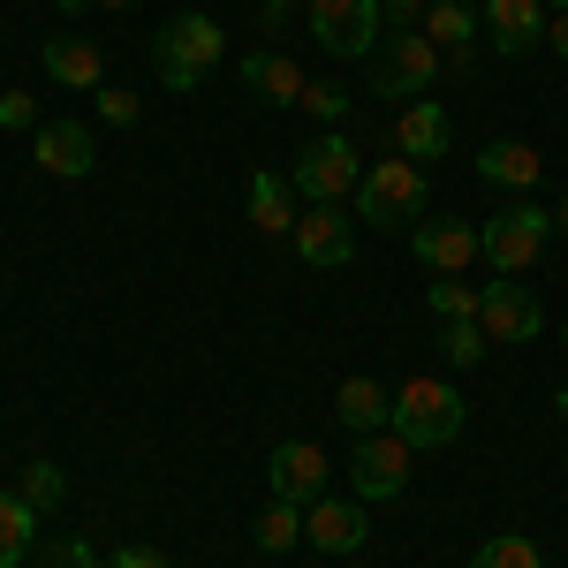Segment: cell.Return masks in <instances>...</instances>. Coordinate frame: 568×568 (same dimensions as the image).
I'll return each instance as SVG.
<instances>
[{
	"instance_id": "obj_1",
	"label": "cell",
	"mask_w": 568,
	"mask_h": 568,
	"mask_svg": "<svg viewBox=\"0 0 568 568\" xmlns=\"http://www.w3.org/2000/svg\"><path fill=\"white\" fill-rule=\"evenodd\" d=\"M220 53H227V31L213 16H175L152 39V77H160V91H197L220 69Z\"/></svg>"
},
{
	"instance_id": "obj_2",
	"label": "cell",
	"mask_w": 568,
	"mask_h": 568,
	"mask_svg": "<svg viewBox=\"0 0 568 568\" xmlns=\"http://www.w3.org/2000/svg\"><path fill=\"white\" fill-rule=\"evenodd\" d=\"M425 197H433V182H425V168L417 160H379V168H364V182H356V227H417L425 220Z\"/></svg>"
},
{
	"instance_id": "obj_3",
	"label": "cell",
	"mask_w": 568,
	"mask_h": 568,
	"mask_svg": "<svg viewBox=\"0 0 568 568\" xmlns=\"http://www.w3.org/2000/svg\"><path fill=\"white\" fill-rule=\"evenodd\" d=\"M546 243H554V205L516 197V205H500L493 220H478V258L493 265V273H508V281L546 258Z\"/></svg>"
},
{
	"instance_id": "obj_4",
	"label": "cell",
	"mask_w": 568,
	"mask_h": 568,
	"mask_svg": "<svg viewBox=\"0 0 568 568\" xmlns=\"http://www.w3.org/2000/svg\"><path fill=\"white\" fill-rule=\"evenodd\" d=\"M463 417H470V402L447 387V379H433V372H417V379L394 387V433L409 439L417 455L425 447H447V439L463 433Z\"/></svg>"
},
{
	"instance_id": "obj_5",
	"label": "cell",
	"mask_w": 568,
	"mask_h": 568,
	"mask_svg": "<svg viewBox=\"0 0 568 568\" xmlns=\"http://www.w3.org/2000/svg\"><path fill=\"white\" fill-rule=\"evenodd\" d=\"M304 16L334 61H372L387 39V0H304Z\"/></svg>"
},
{
	"instance_id": "obj_6",
	"label": "cell",
	"mask_w": 568,
	"mask_h": 568,
	"mask_svg": "<svg viewBox=\"0 0 568 568\" xmlns=\"http://www.w3.org/2000/svg\"><path fill=\"white\" fill-rule=\"evenodd\" d=\"M288 182H296V197H311V205H342V197H356V182H364V160H356V144L342 130H326L296 152Z\"/></svg>"
},
{
	"instance_id": "obj_7",
	"label": "cell",
	"mask_w": 568,
	"mask_h": 568,
	"mask_svg": "<svg viewBox=\"0 0 568 568\" xmlns=\"http://www.w3.org/2000/svg\"><path fill=\"white\" fill-rule=\"evenodd\" d=\"M439 84V45L425 31H387V45L372 53V91L394 99V106H409V99H425Z\"/></svg>"
},
{
	"instance_id": "obj_8",
	"label": "cell",
	"mask_w": 568,
	"mask_h": 568,
	"mask_svg": "<svg viewBox=\"0 0 568 568\" xmlns=\"http://www.w3.org/2000/svg\"><path fill=\"white\" fill-rule=\"evenodd\" d=\"M409 439L394 433H364L356 439V455H349V485H356V500H402V485H409Z\"/></svg>"
},
{
	"instance_id": "obj_9",
	"label": "cell",
	"mask_w": 568,
	"mask_h": 568,
	"mask_svg": "<svg viewBox=\"0 0 568 568\" xmlns=\"http://www.w3.org/2000/svg\"><path fill=\"white\" fill-rule=\"evenodd\" d=\"M478 326H485L493 349H500V342H538V334H546V304H538L530 288H516L508 273H493L478 288Z\"/></svg>"
},
{
	"instance_id": "obj_10",
	"label": "cell",
	"mask_w": 568,
	"mask_h": 568,
	"mask_svg": "<svg viewBox=\"0 0 568 568\" xmlns=\"http://www.w3.org/2000/svg\"><path fill=\"white\" fill-rule=\"evenodd\" d=\"M265 493L273 500H326V447H311V439H281L273 455H265Z\"/></svg>"
},
{
	"instance_id": "obj_11",
	"label": "cell",
	"mask_w": 568,
	"mask_h": 568,
	"mask_svg": "<svg viewBox=\"0 0 568 568\" xmlns=\"http://www.w3.org/2000/svg\"><path fill=\"white\" fill-rule=\"evenodd\" d=\"M296 258L318 265V273H334V265L356 258V220L342 213V205H311V213H296Z\"/></svg>"
},
{
	"instance_id": "obj_12",
	"label": "cell",
	"mask_w": 568,
	"mask_h": 568,
	"mask_svg": "<svg viewBox=\"0 0 568 568\" xmlns=\"http://www.w3.org/2000/svg\"><path fill=\"white\" fill-rule=\"evenodd\" d=\"M31 160H39L53 182H84L91 168H99V144H91V130L77 122V114H61V122H39V136H31Z\"/></svg>"
},
{
	"instance_id": "obj_13",
	"label": "cell",
	"mask_w": 568,
	"mask_h": 568,
	"mask_svg": "<svg viewBox=\"0 0 568 568\" xmlns=\"http://www.w3.org/2000/svg\"><path fill=\"white\" fill-rule=\"evenodd\" d=\"M364 538H372V524H364V500H311L304 508V546H318V554H334V561H349V554H364Z\"/></svg>"
},
{
	"instance_id": "obj_14",
	"label": "cell",
	"mask_w": 568,
	"mask_h": 568,
	"mask_svg": "<svg viewBox=\"0 0 568 568\" xmlns=\"http://www.w3.org/2000/svg\"><path fill=\"white\" fill-rule=\"evenodd\" d=\"M409 258L425 265V273H463V265H478V227L470 220H417L409 227Z\"/></svg>"
},
{
	"instance_id": "obj_15",
	"label": "cell",
	"mask_w": 568,
	"mask_h": 568,
	"mask_svg": "<svg viewBox=\"0 0 568 568\" xmlns=\"http://www.w3.org/2000/svg\"><path fill=\"white\" fill-rule=\"evenodd\" d=\"M447 136H455V122H447V106H433V99H409L394 114V152L417 160V168H439L447 160Z\"/></svg>"
},
{
	"instance_id": "obj_16",
	"label": "cell",
	"mask_w": 568,
	"mask_h": 568,
	"mask_svg": "<svg viewBox=\"0 0 568 568\" xmlns=\"http://www.w3.org/2000/svg\"><path fill=\"white\" fill-rule=\"evenodd\" d=\"M478 23L493 31V45L516 61L530 45H546V0H478Z\"/></svg>"
},
{
	"instance_id": "obj_17",
	"label": "cell",
	"mask_w": 568,
	"mask_h": 568,
	"mask_svg": "<svg viewBox=\"0 0 568 568\" xmlns=\"http://www.w3.org/2000/svg\"><path fill=\"white\" fill-rule=\"evenodd\" d=\"M243 91L251 99H265V106H304V91H311V77H304V61L296 53H243Z\"/></svg>"
},
{
	"instance_id": "obj_18",
	"label": "cell",
	"mask_w": 568,
	"mask_h": 568,
	"mask_svg": "<svg viewBox=\"0 0 568 568\" xmlns=\"http://www.w3.org/2000/svg\"><path fill=\"white\" fill-rule=\"evenodd\" d=\"M538 175H546V160H538V144H530V136H493V144L478 152V182H493V190L530 197Z\"/></svg>"
},
{
	"instance_id": "obj_19",
	"label": "cell",
	"mask_w": 568,
	"mask_h": 568,
	"mask_svg": "<svg viewBox=\"0 0 568 568\" xmlns=\"http://www.w3.org/2000/svg\"><path fill=\"white\" fill-rule=\"evenodd\" d=\"M39 61H45V77H53L61 91H99V84H106V53H99L91 39H69V31L45 39Z\"/></svg>"
},
{
	"instance_id": "obj_20",
	"label": "cell",
	"mask_w": 568,
	"mask_h": 568,
	"mask_svg": "<svg viewBox=\"0 0 568 568\" xmlns=\"http://www.w3.org/2000/svg\"><path fill=\"white\" fill-rule=\"evenodd\" d=\"M334 417H342L356 439H364V433H387V425H394V394H387V379H372V372L342 379V394H334Z\"/></svg>"
},
{
	"instance_id": "obj_21",
	"label": "cell",
	"mask_w": 568,
	"mask_h": 568,
	"mask_svg": "<svg viewBox=\"0 0 568 568\" xmlns=\"http://www.w3.org/2000/svg\"><path fill=\"white\" fill-rule=\"evenodd\" d=\"M243 213H251V227L258 235H296V182L288 175H251V190H243Z\"/></svg>"
},
{
	"instance_id": "obj_22",
	"label": "cell",
	"mask_w": 568,
	"mask_h": 568,
	"mask_svg": "<svg viewBox=\"0 0 568 568\" xmlns=\"http://www.w3.org/2000/svg\"><path fill=\"white\" fill-rule=\"evenodd\" d=\"M31 538H39V508L23 493H0V568L31 561Z\"/></svg>"
},
{
	"instance_id": "obj_23",
	"label": "cell",
	"mask_w": 568,
	"mask_h": 568,
	"mask_svg": "<svg viewBox=\"0 0 568 568\" xmlns=\"http://www.w3.org/2000/svg\"><path fill=\"white\" fill-rule=\"evenodd\" d=\"M425 39L447 45V53H463V45L478 39V8H470V0H433V8H425Z\"/></svg>"
},
{
	"instance_id": "obj_24",
	"label": "cell",
	"mask_w": 568,
	"mask_h": 568,
	"mask_svg": "<svg viewBox=\"0 0 568 568\" xmlns=\"http://www.w3.org/2000/svg\"><path fill=\"white\" fill-rule=\"evenodd\" d=\"M258 554H288V546H304V508L296 500H265V516H258Z\"/></svg>"
},
{
	"instance_id": "obj_25",
	"label": "cell",
	"mask_w": 568,
	"mask_h": 568,
	"mask_svg": "<svg viewBox=\"0 0 568 568\" xmlns=\"http://www.w3.org/2000/svg\"><path fill=\"white\" fill-rule=\"evenodd\" d=\"M439 349H447V364H455V372H478L485 356H493V342H485L478 318H447V326H439Z\"/></svg>"
},
{
	"instance_id": "obj_26",
	"label": "cell",
	"mask_w": 568,
	"mask_h": 568,
	"mask_svg": "<svg viewBox=\"0 0 568 568\" xmlns=\"http://www.w3.org/2000/svg\"><path fill=\"white\" fill-rule=\"evenodd\" d=\"M470 568H546V561H538V538L500 530V538H485L478 554H470Z\"/></svg>"
},
{
	"instance_id": "obj_27",
	"label": "cell",
	"mask_w": 568,
	"mask_h": 568,
	"mask_svg": "<svg viewBox=\"0 0 568 568\" xmlns=\"http://www.w3.org/2000/svg\"><path fill=\"white\" fill-rule=\"evenodd\" d=\"M425 304H433V318H439V326H447V318H478V288H470L463 273H433Z\"/></svg>"
},
{
	"instance_id": "obj_28",
	"label": "cell",
	"mask_w": 568,
	"mask_h": 568,
	"mask_svg": "<svg viewBox=\"0 0 568 568\" xmlns=\"http://www.w3.org/2000/svg\"><path fill=\"white\" fill-rule=\"evenodd\" d=\"M16 493H23V500H31V508H39V516H53V508H61V500H69V478H61V463H31V470H23V485H16Z\"/></svg>"
},
{
	"instance_id": "obj_29",
	"label": "cell",
	"mask_w": 568,
	"mask_h": 568,
	"mask_svg": "<svg viewBox=\"0 0 568 568\" xmlns=\"http://www.w3.org/2000/svg\"><path fill=\"white\" fill-rule=\"evenodd\" d=\"M91 106H99V122H106V130H136V114H144V99L122 91V84H99V91H91Z\"/></svg>"
},
{
	"instance_id": "obj_30",
	"label": "cell",
	"mask_w": 568,
	"mask_h": 568,
	"mask_svg": "<svg viewBox=\"0 0 568 568\" xmlns=\"http://www.w3.org/2000/svg\"><path fill=\"white\" fill-rule=\"evenodd\" d=\"M23 568H99V554H91V538H53V546H39Z\"/></svg>"
},
{
	"instance_id": "obj_31",
	"label": "cell",
	"mask_w": 568,
	"mask_h": 568,
	"mask_svg": "<svg viewBox=\"0 0 568 568\" xmlns=\"http://www.w3.org/2000/svg\"><path fill=\"white\" fill-rule=\"evenodd\" d=\"M304 114H311V122H326V130H342V114H349V99H342L334 84H311V91H304Z\"/></svg>"
},
{
	"instance_id": "obj_32",
	"label": "cell",
	"mask_w": 568,
	"mask_h": 568,
	"mask_svg": "<svg viewBox=\"0 0 568 568\" xmlns=\"http://www.w3.org/2000/svg\"><path fill=\"white\" fill-rule=\"evenodd\" d=\"M0 130H8V136L39 130V99H31V91H0Z\"/></svg>"
},
{
	"instance_id": "obj_33",
	"label": "cell",
	"mask_w": 568,
	"mask_h": 568,
	"mask_svg": "<svg viewBox=\"0 0 568 568\" xmlns=\"http://www.w3.org/2000/svg\"><path fill=\"white\" fill-rule=\"evenodd\" d=\"M425 8H433V0H387V23H394V31H417Z\"/></svg>"
},
{
	"instance_id": "obj_34",
	"label": "cell",
	"mask_w": 568,
	"mask_h": 568,
	"mask_svg": "<svg viewBox=\"0 0 568 568\" xmlns=\"http://www.w3.org/2000/svg\"><path fill=\"white\" fill-rule=\"evenodd\" d=\"M106 568H168V554H152V546H122V554H106Z\"/></svg>"
},
{
	"instance_id": "obj_35",
	"label": "cell",
	"mask_w": 568,
	"mask_h": 568,
	"mask_svg": "<svg viewBox=\"0 0 568 568\" xmlns=\"http://www.w3.org/2000/svg\"><path fill=\"white\" fill-rule=\"evenodd\" d=\"M546 45H554V53L568 61V8H561V16H546Z\"/></svg>"
},
{
	"instance_id": "obj_36",
	"label": "cell",
	"mask_w": 568,
	"mask_h": 568,
	"mask_svg": "<svg viewBox=\"0 0 568 568\" xmlns=\"http://www.w3.org/2000/svg\"><path fill=\"white\" fill-rule=\"evenodd\" d=\"M288 8H304V0H258V16H265V31H273V23H288Z\"/></svg>"
},
{
	"instance_id": "obj_37",
	"label": "cell",
	"mask_w": 568,
	"mask_h": 568,
	"mask_svg": "<svg viewBox=\"0 0 568 568\" xmlns=\"http://www.w3.org/2000/svg\"><path fill=\"white\" fill-rule=\"evenodd\" d=\"M554 235H568V190L554 197Z\"/></svg>"
},
{
	"instance_id": "obj_38",
	"label": "cell",
	"mask_w": 568,
	"mask_h": 568,
	"mask_svg": "<svg viewBox=\"0 0 568 568\" xmlns=\"http://www.w3.org/2000/svg\"><path fill=\"white\" fill-rule=\"evenodd\" d=\"M84 8H91V0H61V16H84Z\"/></svg>"
},
{
	"instance_id": "obj_39",
	"label": "cell",
	"mask_w": 568,
	"mask_h": 568,
	"mask_svg": "<svg viewBox=\"0 0 568 568\" xmlns=\"http://www.w3.org/2000/svg\"><path fill=\"white\" fill-rule=\"evenodd\" d=\"M554 409H561V417H568V387H561V394H554Z\"/></svg>"
},
{
	"instance_id": "obj_40",
	"label": "cell",
	"mask_w": 568,
	"mask_h": 568,
	"mask_svg": "<svg viewBox=\"0 0 568 568\" xmlns=\"http://www.w3.org/2000/svg\"><path fill=\"white\" fill-rule=\"evenodd\" d=\"M99 8H136V0H99Z\"/></svg>"
},
{
	"instance_id": "obj_41",
	"label": "cell",
	"mask_w": 568,
	"mask_h": 568,
	"mask_svg": "<svg viewBox=\"0 0 568 568\" xmlns=\"http://www.w3.org/2000/svg\"><path fill=\"white\" fill-rule=\"evenodd\" d=\"M546 8H568V0H546Z\"/></svg>"
}]
</instances>
